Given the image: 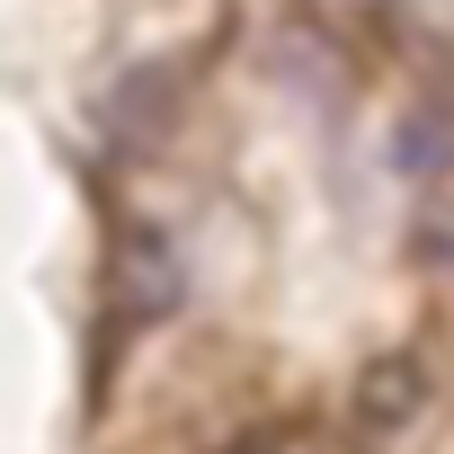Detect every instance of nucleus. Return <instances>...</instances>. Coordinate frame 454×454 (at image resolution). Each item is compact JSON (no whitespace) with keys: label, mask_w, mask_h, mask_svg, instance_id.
Returning a JSON list of instances; mask_svg holds the SVG:
<instances>
[{"label":"nucleus","mask_w":454,"mask_h":454,"mask_svg":"<svg viewBox=\"0 0 454 454\" xmlns=\"http://www.w3.org/2000/svg\"><path fill=\"white\" fill-rule=\"evenodd\" d=\"M223 454H330V445H321V427H303V419H268V427L232 436Z\"/></svg>","instance_id":"nucleus-3"},{"label":"nucleus","mask_w":454,"mask_h":454,"mask_svg":"<svg viewBox=\"0 0 454 454\" xmlns=\"http://www.w3.org/2000/svg\"><path fill=\"white\" fill-rule=\"evenodd\" d=\"M419 250H427L436 268H454V214H427V223H419Z\"/></svg>","instance_id":"nucleus-4"},{"label":"nucleus","mask_w":454,"mask_h":454,"mask_svg":"<svg viewBox=\"0 0 454 454\" xmlns=\"http://www.w3.org/2000/svg\"><path fill=\"white\" fill-rule=\"evenodd\" d=\"M107 303H116V321H169L178 312V250L160 232H125L116 268H107Z\"/></svg>","instance_id":"nucleus-1"},{"label":"nucleus","mask_w":454,"mask_h":454,"mask_svg":"<svg viewBox=\"0 0 454 454\" xmlns=\"http://www.w3.org/2000/svg\"><path fill=\"white\" fill-rule=\"evenodd\" d=\"M427 410V365L419 356H374L356 374V436H401Z\"/></svg>","instance_id":"nucleus-2"},{"label":"nucleus","mask_w":454,"mask_h":454,"mask_svg":"<svg viewBox=\"0 0 454 454\" xmlns=\"http://www.w3.org/2000/svg\"><path fill=\"white\" fill-rule=\"evenodd\" d=\"M339 10H348V0H339Z\"/></svg>","instance_id":"nucleus-5"}]
</instances>
